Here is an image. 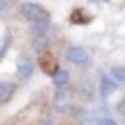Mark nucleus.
<instances>
[{"mask_svg": "<svg viewBox=\"0 0 125 125\" xmlns=\"http://www.w3.org/2000/svg\"><path fill=\"white\" fill-rule=\"evenodd\" d=\"M21 15L31 23H40V21H48V13L44 6L36 4V2H25L21 4Z\"/></svg>", "mask_w": 125, "mask_h": 125, "instance_id": "obj_1", "label": "nucleus"}, {"mask_svg": "<svg viewBox=\"0 0 125 125\" xmlns=\"http://www.w3.org/2000/svg\"><path fill=\"white\" fill-rule=\"evenodd\" d=\"M65 56H67L69 62L79 65V67H85V65L92 62V54H90L85 48H81V46H69L67 52H65Z\"/></svg>", "mask_w": 125, "mask_h": 125, "instance_id": "obj_2", "label": "nucleus"}, {"mask_svg": "<svg viewBox=\"0 0 125 125\" xmlns=\"http://www.w3.org/2000/svg\"><path fill=\"white\" fill-rule=\"evenodd\" d=\"M71 100H73V90L69 88H58L56 92H54V111H67V106H71Z\"/></svg>", "mask_w": 125, "mask_h": 125, "instance_id": "obj_3", "label": "nucleus"}, {"mask_svg": "<svg viewBox=\"0 0 125 125\" xmlns=\"http://www.w3.org/2000/svg\"><path fill=\"white\" fill-rule=\"evenodd\" d=\"M40 69L44 73H50V75H56V58L52 56V54L44 52L40 56Z\"/></svg>", "mask_w": 125, "mask_h": 125, "instance_id": "obj_4", "label": "nucleus"}, {"mask_svg": "<svg viewBox=\"0 0 125 125\" xmlns=\"http://www.w3.org/2000/svg\"><path fill=\"white\" fill-rule=\"evenodd\" d=\"M17 73L21 77H29L33 73V61L29 56H19L17 58Z\"/></svg>", "mask_w": 125, "mask_h": 125, "instance_id": "obj_5", "label": "nucleus"}, {"mask_svg": "<svg viewBox=\"0 0 125 125\" xmlns=\"http://www.w3.org/2000/svg\"><path fill=\"white\" fill-rule=\"evenodd\" d=\"M48 44H50V40H48V36H46V33H33V36H31V46H33V50H36V52L44 54L46 48H48Z\"/></svg>", "mask_w": 125, "mask_h": 125, "instance_id": "obj_6", "label": "nucleus"}, {"mask_svg": "<svg viewBox=\"0 0 125 125\" xmlns=\"http://www.w3.org/2000/svg\"><path fill=\"white\" fill-rule=\"evenodd\" d=\"M115 90H117V85H115V81H113L111 77H106V75L100 77V94H102L104 100H106L108 96H113V94H115Z\"/></svg>", "mask_w": 125, "mask_h": 125, "instance_id": "obj_7", "label": "nucleus"}, {"mask_svg": "<svg viewBox=\"0 0 125 125\" xmlns=\"http://www.w3.org/2000/svg\"><path fill=\"white\" fill-rule=\"evenodd\" d=\"M15 94V85L10 81H0V104H6Z\"/></svg>", "mask_w": 125, "mask_h": 125, "instance_id": "obj_8", "label": "nucleus"}, {"mask_svg": "<svg viewBox=\"0 0 125 125\" xmlns=\"http://www.w3.org/2000/svg\"><path fill=\"white\" fill-rule=\"evenodd\" d=\"M111 77L115 81H119V83H125V67L123 65H115L111 69Z\"/></svg>", "mask_w": 125, "mask_h": 125, "instance_id": "obj_9", "label": "nucleus"}, {"mask_svg": "<svg viewBox=\"0 0 125 125\" xmlns=\"http://www.w3.org/2000/svg\"><path fill=\"white\" fill-rule=\"evenodd\" d=\"M69 77H71V75H69L67 69H61V71H56V75H52V81H54L56 85H61V88H62V85L69 81Z\"/></svg>", "mask_w": 125, "mask_h": 125, "instance_id": "obj_10", "label": "nucleus"}, {"mask_svg": "<svg viewBox=\"0 0 125 125\" xmlns=\"http://www.w3.org/2000/svg\"><path fill=\"white\" fill-rule=\"evenodd\" d=\"M33 33H46L48 31V21H40V23H31Z\"/></svg>", "mask_w": 125, "mask_h": 125, "instance_id": "obj_11", "label": "nucleus"}, {"mask_svg": "<svg viewBox=\"0 0 125 125\" xmlns=\"http://www.w3.org/2000/svg\"><path fill=\"white\" fill-rule=\"evenodd\" d=\"M9 48H10V38H4V40H2V44H0V58L4 56V52H6Z\"/></svg>", "mask_w": 125, "mask_h": 125, "instance_id": "obj_12", "label": "nucleus"}, {"mask_svg": "<svg viewBox=\"0 0 125 125\" xmlns=\"http://www.w3.org/2000/svg\"><path fill=\"white\" fill-rule=\"evenodd\" d=\"M117 113H119L121 117H125V98L119 100V104H117Z\"/></svg>", "mask_w": 125, "mask_h": 125, "instance_id": "obj_13", "label": "nucleus"}, {"mask_svg": "<svg viewBox=\"0 0 125 125\" xmlns=\"http://www.w3.org/2000/svg\"><path fill=\"white\" fill-rule=\"evenodd\" d=\"M98 125H119V123H117V121H113V119H108V117H104V119L98 121Z\"/></svg>", "mask_w": 125, "mask_h": 125, "instance_id": "obj_14", "label": "nucleus"}, {"mask_svg": "<svg viewBox=\"0 0 125 125\" xmlns=\"http://www.w3.org/2000/svg\"><path fill=\"white\" fill-rule=\"evenodd\" d=\"M9 2H10V0H0V10H4L6 6H9Z\"/></svg>", "mask_w": 125, "mask_h": 125, "instance_id": "obj_15", "label": "nucleus"}, {"mask_svg": "<svg viewBox=\"0 0 125 125\" xmlns=\"http://www.w3.org/2000/svg\"><path fill=\"white\" fill-rule=\"evenodd\" d=\"M44 125H54V123H52V121H46V123H44Z\"/></svg>", "mask_w": 125, "mask_h": 125, "instance_id": "obj_16", "label": "nucleus"}]
</instances>
